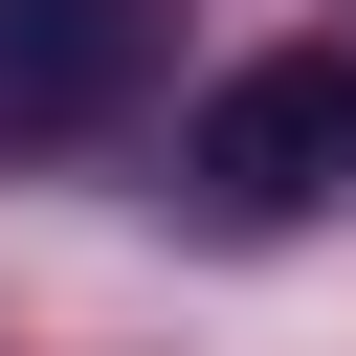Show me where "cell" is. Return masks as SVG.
Wrapping results in <instances>:
<instances>
[{
    "label": "cell",
    "mask_w": 356,
    "mask_h": 356,
    "mask_svg": "<svg viewBox=\"0 0 356 356\" xmlns=\"http://www.w3.org/2000/svg\"><path fill=\"white\" fill-rule=\"evenodd\" d=\"M178 178H200V222H312V200H356V44L222 67L200 134H178Z\"/></svg>",
    "instance_id": "cell-1"
},
{
    "label": "cell",
    "mask_w": 356,
    "mask_h": 356,
    "mask_svg": "<svg viewBox=\"0 0 356 356\" xmlns=\"http://www.w3.org/2000/svg\"><path fill=\"white\" fill-rule=\"evenodd\" d=\"M156 44H178V0H0V156L111 134V111L156 89Z\"/></svg>",
    "instance_id": "cell-2"
}]
</instances>
